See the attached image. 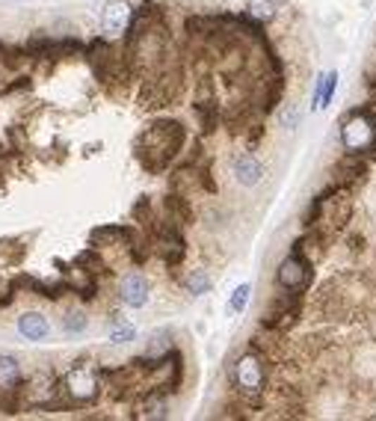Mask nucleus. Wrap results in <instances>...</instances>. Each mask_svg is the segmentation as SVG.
<instances>
[{
	"instance_id": "obj_1",
	"label": "nucleus",
	"mask_w": 376,
	"mask_h": 421,
	"mask_svg": "<svg viewBox=\"0 0 376 421\" xmlns=\"http://www.w3.org/2000/svg\"><path fill=\"white\" fill-rule=\"evenodd\" d=\"M184 125L175 119H161L149 125L134 142V154L146 172H163L178 157L184 146Z\"/></svg>"
},
{
	"instance_id": "obj_2",
	"label": "nucleus",
	"mask_w": 376,
	"mask_h": 421,
	"mask_svg": "<svg viewBox=\"0 0 376 421\" xmlns=\"http://www.w3.org/2000/svg\"><path fill=\"white\" fill-rule=\"evenodd\" d=\"M341 142L346 152L365 154L368 161L376 157V104H358L344 116Z\"/></svg>"
},
{
	"instance_id": "obj_3",
	"label": "nucleus",
	"mask_w": 376,
	"mask_h": 421,
	"mask_svg": "<svg viewBox=\"0 0 376 421\" xmlns=\"http://www.w3.org/2000/svg\"><path fill=\"white\" fill-rule=\"evenodd\" d=\"M234 389L240 401L249 406V410H258L264 401V389H267V362L261 353L249 350L246 356L237 359L234 365Z\"/></svg>"
},
{
	"instance_id": "obj_4",
	"label": "nucleus",
	"mask_w": 376,
	"mask_h": 421,
	"mask_svg": "<svg viewBox=\"0 0 376 421\" xmlns=\"http://www.w3.org/2000/svg\"><path fill=\"white\" fill-rule=\"evenodd\" d=\"M299 315H302V291H287V288H282V294L272 297L267 312L261 315V327L284 336L287 329H294L299 324Z\"/></svg>"
},
{
	"instance_id": "obj_5",
	"label": "nucleus",
	"mask_w": 376,
	"mask_h": 421,
	"mask_svg": "<svg viewBox=\"0 0 376 421\" xmlns=\"http://www.w3.org/2000/svg\"><path fill=\"white\" fill-rule=\"evenodd\" d=\"M276 282L279 288H287V291H302L306 294L311 282H314V267L308 261V252L302 250H291V255H287L279 270H276Z\"/></svg>"
},
{
	"instance_id": "obj_6",
	"label": "nucleus",
	"mask_w": 376,
	"mask_h": 421,
	"mask_svg": "<svg viewBox=\"0 0 376 421\" xmlns=\"http://www.w3.org/2000/svg\"><path fill=\"white\" fill-rule=\"evenodd\" d=\"M71 398V403H89L98 398V371L92 365H75L65 377H63V389Z\"/></svg>"
},
{
	"instance_id": "obj_7",
	"label": "nucleus",
	"mask_w": 376,
	"mask_h": 421,
	"mask_svg": "<svg viewBox=\"0 0 376 421\" xmlns=\"http://www.w3.org/2000/svg\"><path fill=\"white\" fill-rule=\"evenodd\" d=\"M127 21H131V6L125 4V0H115L104 9V16H101V30L104 36H122L127 30Z\"/></svg>"
},
{
	"instance_id": "obj_8",
	"label": "nucleus",
	"mask_w": 376,
	"mask_h": 421,
	"mask_svg": "<svg viewBox=\"0 0 376 421\" xmlns=\"http://www.w3.org/2000/svg\"><path fill=\"white\" fill-rule=\"evenodd\" d=\"M122 303L125 306H131V309H139V306H146L149 303V282H146V276L142 273H127L125 279H122Z\"/></svg>"
},
{
	"instance_id": "obj_9",
	"label": "nucleus",
	"mask_w": 376,
	"mask_h": 421,
	"mask_svg": "<svg viewBox=\"0 0 376 421\" xmlns=\"http://www.w3.org/2000/svg\"><path fill=\"white\" fill-rule=\"evenodd\" d=\"M231 169H234V176H237V181L243 187H255L258 181H261V176H264V166H261V161H258L252 152L237 154L234 164H231Z\"/></svg>"
},
{
	"instance_id": "obj_10",
	"label": "nucleus",
	"mask_w": 376,
	"mask_h": 421,
	"mask_svg": "<svg viewBox=\"0 0 376 421\" xmlns=\"http://www.w3.org/2000/svg\"><path fill=\"white\" fill-rule=\"evenodd\" d=\"M18 332L27 338V341H42V338H48V332H51V324L45 321V315H39V312H27L18 317Z\"/></svg>"
},
{
	"instance_id": "obj_11",
	"label": "nucleus",
	"mask_w": 376,
	"mask_h": 421,
	"mask_svg": "<svg viewBox=\"0 0 376 421\" xmlns=\"http://www.w3.org/2000/svg\"><path fill=\"white\" fill-rule=\"evenodd\" d=\"M163 211H166V220L172 223H178V226H187L193 220V208H190V202H187L184 196H166L163 199Z\"/></svg>"
},
{
	"instance_id": "obj_12",
	"label": "nucleus",
	"mask_w": 376,
	"mask_h": 421,
	"mask_svg": "<svg viewBox=\"0 0 376 421\" xmlns=\"http://www.w3.org/2000/svg\"><path fill=\"white\" fill-rule=\"evenodd\" d=\"M101 240H115V243H125L131 246L134 243V228L131 226H101L92 231V243H101Z\"/></svg>"
},
{
	"instance_id": "obj_13",
	"label": "nucleus",
	"mask_w": 376,
	"mask_h": 421,
	"mask_svg": "<svg viewBox=\"0 0 376 421\" xmlns=\"http://www.w3.org/2000/svg\"><path fill=\"white\" fill-rule=\"evenodd\" d=\"M75 267L83 270V273H92V276L107 273V264H104V258L98 255V250H83V252L75 258Z\"/></svg>"
},
{
	"instance_id": "obj_14",
	"label": "nucleus",
	"mask_w": 376,
	"mask_h": 421,
	"mask_svg": "<svg viewBox=\"0 0 376 421\" xmlns=\"http://www.w3.org/2000/svg\"><path fill=\"white\" fill-rule=\"evenodd\" d=\"M196 113H199L201 130H213V128H216V122H220V116H223L220 104H216L213 98H208V101H199V104H196Z\"/></svg>"
},
{
	"instance_id": "obj_15",
	"label": "nucleus",
	"mask_w": 376,
	"mask_h": 421,
	"mask_svg": "<svg viewBox=\"0 0 376 421\" xmlns=\"http://www.w3.org/2000/svg\"><path fill=\"white\" fill-rule=\"evenodd\" d=\"M246 12L255 18V21H261V24H270V21H276V0H249L246 4Z\"/></svg>"
},
{
	"instance_id": "obj_16",
	"label": "nucleus",
	"mask_w": 376,
	"mask_h": 421,
	"mask_svg": "<svg viewBox=\"0 0 376 421\" xmlns=\"http://www.w3.org/2000/svg\"><path fill=\"white\" fill-rule=\"evenodd\" d=\"M21 383V368L12 356H0V389H12Z\"/></svg>"
},
{
	"instance_id": "obj_17",
	"label": "nucleus",
	"mask_w": 376,
	"mask_h": 421,
	"mask_svg": "<svg viewBox=\"0 0 376 421\" xmlns=\"http://www.w3.org/2000/svg\"><path fill=\"white\" fill-rule=\"evenodd\" d=\"M166 413H169V406H166V401H163L161 391H149L146 403H142L139 418H166Z\"/></svg>"
},
{
	"instance_id": "obj_18",
	"label": "nucleus",
	"mask_w": 376,
	"mask_h": 421,
	"mask_svg": "<svg viewBox=\"0 0 376 421\" xmlns=\"http://www.w3.org/2000/svg\"><path fill=\"white\" fill-rule=\"evenodd\" d=\"M184 288H187V291H190L193 297L208 294V291H211V276H208L205 270H193V273L184 279Z\"/></svg>"
},
{
	"instance_id": "obj_19",
	"label": "nucleus",
	"mask_w": 376,
	"mask_h": 421,
	"mask_svg": "<svg viewBox=\"0 0 376 421\" xmlns=\"http://www.w3.org/2000/svg\"><path fill=\"white\" fill-rule=\"evenodd\" d=\"M249 294H252V285H237L234 294H231V300H228V312L240 315L246 309V300H249Z\"/></svg>"
},
{
	"instance_id": "obj_20",
	"label": "nucleus",
	"mask_w": 376,
	"mask_h": 421,
	"mask_svg": "<svg viewBox=\"0 0 376 421\" xmlns=\"http://www.w3.org/2000/svg\"><path fill=\"white\" fill-rule=\"evenodd\" d=\"M335 86H338V71H329V75L323 78V86H320V107H329V104H332Z\"/></svg>"
},
{
	"instance_id": "obj_21",
	"label": "nucleus",
	"mask_w": 376,
	"mask_h": 421,
	"mask_svg": "<svg viewBox=\"0 0 376 421\" xmlns=\"http://www.w3.org/2000/svg\"><path fill=\"white\" fill-rule=\"evenodd\" d=\"M63 329L65 332H83L86 329V315L83 312H68L63 317Z\"/></svg>"
},
{
	"instance_id": "obj_22",
	"label": "nucleus",
	"mask_w": 376,
	"mask_h": 421,
	"mask_svg": "<svg viewBox=\"0 0 376 421\" xmlns=\"http://www.w3.org/2000/svg\"><path fill=\"white\" fill-rule=\"evenodd\" d=\"M134 336H137V329H134V327L119 324V327H113L110 341H113V344H125V341H134Z\"/></svg>"
},
{
	"instance_id": "obj_23",
	"label": "nucleus",
	"mask_w": 376,
	"mask_h": 421,
	"mask_svg": "<svg viewBox=\"0 0 376 421\" xmlns=\"http://www.w3.org/2000/svg\"><path fill=\"white\" fill-rule=\"evenodd\" d=\"M296 119H299V110H296V107H287V110L282 113V125H284L287 130H291V128L296 125Z\"/></svg>"
},
{
	"instance_id": "obj_24",
	"label": "nucleus",
	"mask_w": 376,
	"mask_h": 421,
	"mask_svg": "<svg viewBox=\"0 0 376 421\" xmlns=\"http://www.w3.org/2000/svg\"><path fill=\"white\" fill-rule=\"evenodd\" d=\"M373 95H376V80H373Z\"/></svg>"
}]
</instances>
